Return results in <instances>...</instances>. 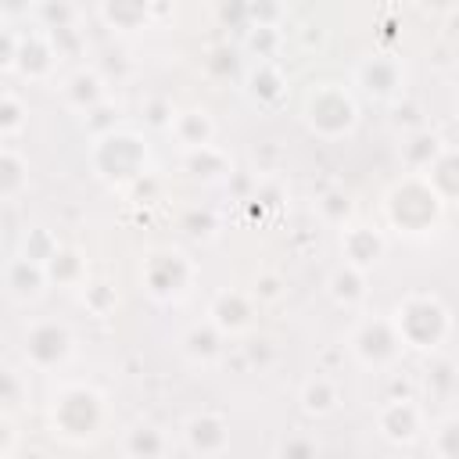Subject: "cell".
Segmentation results:
<instances>
[{"label": "cell", "mask_w": 459, "mask_h": 459, "mask_svg": "<svg viewBox=\"0 0 459 459\" xmlns=\"http://www.w3.org/2000/svg\"><path fill=\"white\" fill-rule=\"evenodd\" d=\"M104 427V394L90 384H61L50 398V430L68 441L82 445L93 441Z\"/></svg>", "instance_id": "cell-1"}, {"label": "cell", "mask_w": 459, "mask_h": 459, "mask_svg": "<svg viewBox=\"0 0 459 459\" xmlns=\"http://www.w3.org/2000/svg\"><path fill=\"white\" fill-rule=\"evenodd\" d=\"M391 326H394L402 344L420 348V351H434L448 337L452 319H448V308L434 294H405L394 305Z\"/></svg>", "instance_id": "cell-2"}, {"label": "cell", "mask_w": 459, "mask_h": 459, "mask_svg": "<svg viewBox=\"0 0 459 459\" xmlns=\"http://www.w3.org/2000/svg\"><path fill=\"white\" fill-rule=\"evenodd\" d=\"M90 165L97 179H104L108 186H129L147 172V143L136 133L108 129L97 136L90 151Z\"/></svg>", "instance_id": "cell-3"}, {"label": "cell", "mask_w": 459, "mask_h": 459, "mask_svg": "<svg viewBox=\"0 0 459 459\" xmlns=\"http://www.w3.org/2000/svg\"><path fill=\"white\" fill-rule=\"evenodd\" d=\"M384 208H387L391 226H398V230H405V233H427L430 226H437V215H441L445 201H441L437 190L427 183V176L412 172V176H405L402 183H394V186L387 190Z\"/></svg>", "instance_id": "cell-4"}, {"label": "cell", "mask_w": 459, "mask_h": 459, "mask_svg": "<svg viewBox=\"0 0 459 459\" xmlns=\"http://www.w3.org/2000/svg\"><path fill=\"white\" fill-rule=\"evenodd\" d=\"M359 108L351 93L337 82H319L305 100V126L323 140H341L355 129Z\"/></svg>", "instance_id": "cell-5"}, {"label": "cell", "mask_w": 459, "mask_h": 459, "mask_svg": "<svg viewBox=\"0 0 459 459\" xmlns=\"http://www.w3.org/2000/svg\"><path fill=\"white\" fill-rule=\"evenodd\" d=\"M22 351H25V359H29L32 369H43V373H47V369H57V366H65V362L72 359L75 337H72V330H68L65 323H57V319H36V323L25 326Z\"/></svg>", "instance_id": "cell-6"}, {"label": "cell", "mask_w": 459, "mask_h": 459, "mask_svg": "<svg viewBox=\"0 0 459 459\" xmlns=\"http://www.w3.org/2000/svg\"><path fill=\"white\" fill-rule=\"evenodd\" d=\"M194 283V262L183 251H154L143 262V287L154 301H179Z\"/></svg>", "instance_id": "cell-7"}, {"label": "cell", "mask_w": 459, "mask_h": 459, "mask_svg": "<svg viewBox=\"0 0 459 459\" xmlns=\"http://www.w3.org/2000/svg\"><path fill=\"white\" fill-rule=\"evenodd\" d=\"M348 351H351L362 366H369V369H387V366L398 362L402 341H398L391 319H362V323L351 330V337H348Z\"/></svg>", "instance_id": "cell-8"}, {"label": "cell", "mask_w": 459, "mask_h": 459, "mask_svg": "<svg viewBox=\"0 0 459 459\" xmlns=\"http://www.w3.org/2000/svg\"><path fill=\"white\" fill-rule=\"evenodd\" d=\"M377 434L391 445H412L423 434V409L412 398H391L377 412Z\"/></svg>", "instance_id": "cell-9"}, {"label": "cell", "mask_w": 459, "mask_h": 459, "mask_svg": "<svg viewBox=\"0 0 459 459\" xmlns=\"http://www.w3.org/2000/svg\"><path fill=\"white\" fill-rule=\"evenodd\" d=\"M355 82L362 86L366 97L373 100H394L402 93V82H405V72L398 65V57H387V54H373L366 61H359L355 68Z\"/></svg>", "instance_id": "cell-10"}, {"label": "cell", "mask_w": 459, "mask_h": 459, "mask_svg": "<svg viewBox=\"0 0 459 459\" xmlns=\"http://www.w3.org/2000/svg\"><path fill=\"white\" fill-rule=\"evenodd\" d=\"M183 441L194 455H222L230 448V423L219 412H197L183 423Z\"/></svg>", "instance_id": "cell-11"}, {"label": "cell", "mask_w": 459, "mask_h": 459, "mask_svg": "<svg viewBox=\"0 0 459 459\" xmlns=\"http://www.w3.org/2000/svg\"><path fill=\"white\" fill-rule=\"evenodd\" d=\"M251 316H255L251 298L233 287H222L208 305V323H215L222 333H244L251 326Z\"/></svg>", "instance_id": "cell-12"}, {"label": "cell", "mask_w": 459, "mask_h": 459, "mask_svg": "<svg viewBox=\"0 0 459 459\" xmlns=\"http://www.w3.org/2000/svg\"><path fill=\"white\" fill-rule=\"evenodd\" d=\"M57 65V50L50 43V32H29V36H18V57H14V68L25 75V79H47Z\"/></svg>", "instance_id": "cell-13"}, {"label": "cell", "mask_w": 459, "mask_h": 459, "mask_svg": "<svg viewBox=\"0 0 459 459\" xmlns=\"http://www.w3.org/2000/svg\"><path fill=\"white\" fill-rule=\"evenodd\" d=\"M384 237H380V230H373V226H348L344 233H341V251H344V262L348 265H355V269H362V273H369L380 258H384Z\"/></svg>", "instance_id": "cell-14"}, {"label": "cell", "mask_w": 459, "mask_h": 459, "mask_svg": "<svg viewBox=\"0 0 459 459\" xmlns=\"http://www.w3.org/2000/svg\"><path fill=\"white\" fill-rule=\"evenodd\" d=\"M61 93H65L68 108H75V111H90V108H97L100 100H108V82H104L100 72H93V68H79L75 75H68V82L61 86Z\"/></svg>", "instance_id": "cell-15"}, {"label": "cell", "mask_w": 459, "mask_h": 459, "mask_svg": "<svg viewBox=\"0 0 459 459\" xmlns=\"http://www.w3.org/2000/svg\"><path fill=\"white\" fill-rule=\"evenodd\" d=\"M183 169H186L194 179H204V183H215V179H230V176H233L230 158H226L219 147H212V143L186 147V154H183Z\"/></svg>", "instance_id": "cell-16"}, {"label": "cell", "mask_w": 459, "mask_h": 459, "mask_svg": "<svg viewBox=\"0 0 459 459\" xmlns=\"http://www.w3.org/2000/svg\"><path fill=\"white\" fill-rule=\"evenodd\" d=\"M43 273H47V283H57V287H82V283H86V258H82V251L57 244V251L43 262Z\"/></svg>", "instance_id": "cell-17"}, {"label": "cell", "mask_w": 459, "mask_h": 459, "mask_svg": "<svg viewBox=\"0 0 459 459\" xmlns=\"http://www.w3.org/2000/svg\"><path fill=\"white\" fill-rule=\"evenodd\" d=\"M222 337H226V333H222L215 323L190 326L186 337H183V351H186L190 362H197V366H212V362L222 359Z\"/></svg>", "instance_id": "cell-18"}, {"label": "cell", "mask_w": 459, "mask_h": 459, "mask_svg": "<svg viewBox=\"0 0 459 459\" xmlns=\"http://www.w3.org/2000/svg\"><path fill=\"white\" fill-rule=\"evenodd\" d=\"M283 93H287L283 72H280L273 61H258V65L251 68V75H247V97L258 100L262 108H273L276 100H283Z\"/></svg>", "instance_id": "cell-19"}, {"label": "cell", "mask_w": 459, "mask_h": 459, "mask_svg": "<svg viewBox=\"0 0 459 459\" xmlns=\"http://www.w3.org/2000/svg\"><path fill=\"white\" fill-rule=\"evenodd\" d=\"M298 402H301V409H305L308 416H330V412H337V405H341V391H337V384H333L326 373H316V377H308V380L301 384Z\"/></svg>", "instance_id": "cell-20"}, {"label": "cell", "mask_w": 459, "mask_h": 459, "mask_svg": "<svg viewBox=\"0 0 459 459\" xmlns=\"http://www.w3.org/2000/svg\"><path fill=\"white\" fill-rule=\"evenodd\" d=\"M169 452V437L165 430H158L154 423H136L126 430L122 437V455H133V459H158Z\"/></svg>", "instance_id": "cell-21"}, {"label": "cell", "mask_w": 459, "mask_h": 459, "mask_svg": "<svg viewBox=\"0 0 459 459\" xmlns=\"http://www.w3.org/2000/svg\"><path fill=\"white\" fill-rule=\"evenodd\" d=\"M326 290H330V298H333L337 305L355 308V305H362V301H366V273L344 262L341 269H333V273H330Z\"/></svg>", "instance_id": "cell-22"}, {"label": "cell", "mask_w": 459, "mask_h": 459, "mask_svg": "<svg viewBox=\"0 0 459 459\" xmlns=\"http://www.w3.org/2000/svg\"><path fill=\"white\" fill-rule=\"evenodd\" d=\"M100 18L118 32H133V29L147 25L151 0H100Z\"/></svg>", "instance_id": "cell-23"}, {"label": "cell", "mask_w": 459, "mask_h": 459, "mask_svg": "<svg viewBox=\"0 0 459 459\" xmlns=\"http://www.w3.org/2000/svg\"><path fill=\"white\" fill-rule=\"evenodd\" d=\"M7 287H11V294L14 298H39L43 294V287H47V273H43V265L39 262H29V258H14L11 265H7Z\"/></svg>", "instance_id": "cell-24"}, {"label": "cell", "mask_w": 459, "mask_h": 459, "mask_svg": "<svg viewBox=\"0 0 459 459\" xmlns=\"http://www.w3.org/2000/svg\"><path fill=\"white\" fill-rule=\"evenodd\" d=\"M172 136L183 143V147H201V143H212V133H215V126H212V118H208V111H197V108H190V111H179L176 118H172Z\"/></svg>", "instance_id": "cell-25"}, {"label": "cell", "mask_w": 459, "mask_h": 459, "mask_svg": "<svg viewBox=\"0 0 459 459\" xmlns=\"http://www.w3.org/2000/svg\"><path fill=\"white\" fill-rule=\"evenodd\" d=\"M29 186V165L18 151L0 147V201H11L18 194H25Z\"/></svg>", "instance_id": "cell-26"}, {"label": "cell", "mask_w": 459, "mask_h": 459, "mask_svg": "<svg viewBox=\"0 0 459 459\" xmlns=\"http://www.w3.org/2000/svg\"><path fill=\"white\" fill-rule=\"evenodd\" d=\"M437 154H441V140H437L430 129H416V133L405 140V147H402V161H405L409 172H423Z\"/></svg>", "instance_id": "cell-27"}, {"label": "cell", "mask_w": 459, "mask_h": 459, "mask_svg": "<svg viewBox=\"0 0 459 459\" xmlns=\"http://www.w3.org/2000/svg\"><path fill=\"white\" fill-rule=\"evenodd\" d=\"M427 394L434 398V402H452V394H455V366L448 362V359H441V362H434L430 369H427Z\"/></svg>", "instance_id": "cell-28"}, {"label": "cell", "mask_w": 459, "mask_h": 459, "mask_svg": "<svg viewBox=\"0 0 459 459\" xmlns=\"http://www.w3.org/2000/svg\"><path fill=\"white\" fill-rule=\"evenodd\" d=\"M54 251H57V240H54V233H50V230H43V226L25 230V237H22V258H29V262H39V265H43Z\"/></svg>", "instance_id": "cell-29"}, {"label": "cell", "mask_w": 459, "mask_h": 459, "mask_svg": "<svg viewBox=\"0 0 459 459\" xmlns=\"http://www.w3.org/2000/svg\"><path fill=\"white\" fill-rule=\"evenodd\" d=\"M430 455L434 459H455L459 455V420L445 416L441 427L430 434Z\"/></svg>", "instance_id": "cell-30"}, {"label": "cell", "mask_w": 459, "mask_h": 459, "mask_svg": "<svg viewBox=\"0 0 459 459\" xmlns=\"http://www.w3.org/2000/svg\"><path fill=\"white\" fill-rule=\"evenodd\" d=\"M319 215H323V222H330V226H344V222L351 219V197H348L344 190H326V194L319 197Z\"/></svg>", "instance_id": "cell-31"}, {"label": "cell", "mask_w": 459, "mask_h": 459, "mask_svg": "<svg viewBox=\"0 0 459 459\" xmlns=\"http://www.w3.org/2000/svg\"><path fill=\"white\" fill-rule=\"evenodd\" d=\"M287 18L283 0H247V25H269L280 29Z\"/></svg>", "instance_id": "cell-32"}, {"label": "cell", "mask_w": 459, "mask_h": 459, "mask_svg": "<svg viewBox=\"0 0 459 459\" xmlns=\"http://www.w3.org/2000/svg\"><path fill=\"white\" fill-rule=\"evenodd\" d=\"M22 129H25V104L14 93L0 90V136H14Z\"/></svg>", "instance_id": "cell-33"}, {"label": "cell", "mask_w": 459, "mask_h": 459, "mask_svg": "<svg viewBox=\"0 0 459 459\" xmlns=\"http://www.w3.org/2000/svg\"><path fill=\"white\" fill-rule=\"evenodd\" d=\"M22 402H25V380H22V373L0 366V412H14V409H22Z\"/></svg>", "instance_id": "cell-34"}, {"label": "cell", "mask_w": 459, "mask_h": 459, "mask_svg": "<svg viewBox=\"0 0 459 459\" xmlns=\"http://www.w3.org/2000/svg\"><path fill=\"white\" fill-rule=\"evenodd\" d=\"M247 47L251 54H258V61H273L276 57V47H280V29H269V25H247Z\"/></svg>", "instance_id": "cell-35"}, {"label": "cell", "mask_w": 459, "mask_h": 459, "mask_svg": "<svg viewBox=\"0 0 459 459\" xmlns=\"http://www.w3.org/2000/svg\"><path fill=\"white\" fill-rule=\"evenodd\" d=\"M319 452V441L312 437V434H305V430H290L280 445H276V455H287V459H308V455H316Z\"/></svg>", "instance_id": "cell-36"}, {"label": "cell", "mask_w": 459, "mask_h": 459, "mask_svg": "<svg viewBox=\"0 0 459 459\" xmlns=\"http://www.w3.org/2000/svg\"><path fill=\"white\" fill-rule=\"evenodd\" d=\"M82 305L93 316H108L115 308V290L108 283H82Z\"/></svg>", "instance_id": "cell-37"}, {"label": "cell", "mask_w": 459, "mask_h": 459, "mask_svg": "<svg viewBox=\"0 0 459 459\" xmlns=\"http://www.w3.org/2000/svg\"><path fill=\"white\" fill-rule=\"evenodd\" d=\"M215 18L226 29H247V0H215Z\"/></svg>", "instance_id": "cell-38"}, {"label": "cell", "mask_w": 459, "mask_h": 459, "mask_svg": "<svg viewBox=\"0 0 459 459\" xmlns=\"http://www.w3.org/2000/svg\"><path fill=\"white\" fill-rule=\"evenodd\" d=\"M233 68H237V61H233V50H230V47H212V50H208L204 72H208L212 79H230Z\"/></svg>", "instance_id": "cell-39"}, {"label": "cell", "mask_w": 459, "mask_h": 459, "mask_svg": "<svg viewBox=\"0 0 459 459\" xmlns=\"http://www.w3.org/2000/svg\"><path fill=\"white\" fill-rule=\"evenodd\" d=\"M240 359H244V366H258V369H265V366L276 359L273 341H265V337H251V341L240 348Z\"/></svg>", "instance_id": "cell-40"}, {"label": "cell", "mask_w": 459, "mask_h": 459, "mask_svg": "<svg viewBox=\"0 0 459 459\" xmlns=\"http://www.w3.org/2000/svg\"><path fill=\"white\" fill-rule=\"evenodd\" d=\"M143 115H147V126H154V129H169L172 118H176V111H172V104L165 97H151L143 104Z\"/></svg>", "instance_id": "cell-41"}, {"label": "cell", "mask_w": 459, "mask_h": 459, "mask_svg": "<svg viewBox=\"0 0 459 459\" xmlns=\"http://www.w3.org/2000/svg\"><path fill=\"white\" fill-rule=\"evenodd\" d=\"M111 111H115V104H111V100H100L97 108H90V111H86V122H90V129H93L97 136H100V133H108V129H115V118H108Z\"/></svg>", "instance_id": "cell-42"}, {"label": "cell", "mask_w": 459, "mask_h": 459, "mask_svg": "<svg viewBox=\"0 0 459 459\" xmlns=\"http://www.w3.org/2000/svg\"><path fill=\"white\" fill-rule=\"evenodd\" d=\"M258 301H276L280 294H283V280L276 276V273H262L258 280H255V290H251Z\"/></svg>", "instance_id": "cell-43"}, {"label": "cell", "mask_w": 459, "mask_h": 459, "mask_svg": "<svg viewBox=\"0 0 459 459\" xmlns=\"http://www.w3.org/2000/svg\"><path fill=\"white\" fill-rule=\"evenodd\" d=\"M183 226H186L190 237H212L215 233V215L212 212H190Z\"/></svg>", "instance_id": "cell-44"}, {"label": "cell", "mask_w": 459, "mask_h": 459, "mask_svg": "<svg viewBox=\"0 0 459 459\" xmlns=\"http://www.w3.org/2000/svg\"><path fill=\"white\" fill-rule=\"evenodd\" d=\"M14 57H18V36L0 29V72L4 68H14Z\"/></svg>", "instance_id": "cell-45"}, {"label": "cell", "mask_w": 459, "mask_h": 459, "mask_svg": "<svg viewBox=\"0 0 459 459\" xmlns=\"http://www.w3.org/2000/svg\"><path fill=\"white\" fill-rule=\"evenodd\" d=\"M14 448H18V430H14L11 416H7V412H0V459H4V455H11Z\"/></svg>", "instance_id": "cell-46"}, {"label": "cell", "mask_w": 459, "mask_h": 459, "mask_svg": "<svg viewBox=\"0 0 459 459\" xmlns=\"http://www.w3.org/2000/svg\"><path fill=\"white\" fill-rule=\"evenodd\" d=\"M32 4H36V0H0V14H7V18H18V14H25Z\"/></svg>", "instance_id": "cell-47"}, {"label": "cell", "mask_w": 459, "mask_h": 459, "mask_svg": "<svg viewBox=\"0 0 459 459\" xmlns=\"http://www.w3.org/2000/svg\"><path fill=\"white\" fill-rule=\"evenodd\" d=\"M420 4H423L427 11H445V14H452V4H455V0H420Z\"/></svg>", "instance_id": "cell-48"}]
</instances>
